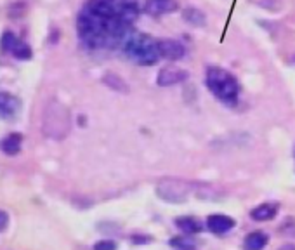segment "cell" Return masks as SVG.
<instances>
[{"mask_svg":"<svg viewBox=\"0 0 295 250\" xmlns=\"http://www.w3.org/2000/svg\"><path fill=\"white\" fill-rule=\"evenodd\" d=\"M70 129V115L68 109L59 103H52L46 111L43 118V132L51 138L61 139L68 134Z\"/></svg>","mask_w":295,"mask_h":250,"instance_id":"277c9868","label":"cell"},{"mask_svg":"<svg viewBox=\"0 0 295 250\" xmlns=\"http://www.w3.org/2000/svg\"><path fill=\"white\" fill-rule=\"evenodd\" d=\"M183 16H184V19L193 26H203L205 25V14L201 11H198V9L189 7L183 12Z\"/></svg>","mask_w":295,"mask_h":250,"instance_id":"2e32d148","label":"cell"},{"mask_svg":"<svg viewBox=\"0 0 295 250\" xmlns=\"http://www.w3.org/2000/svg\"><path fill=\"white\" fill-rule=\"evenodd\" d=\"M207 87L215 98L224 103H235L240 92L236 78L228 70L219 66H210L207 70Z\"/></svg>","mask_w":295,"mask_h":250,"instance_id":"3957f363","label":"cell"},{"mask_svg":"<svg viewBox=\"0 0 295 250\" xmlns=\"http://www.w3.org/2000/svg\"><path fill=\"white\" fill-rule=\"evenodd\" d=\"M158 47H160V56L169 61H177L183 59L186 56V47L177 40L172 38H164V40H158Z\"/></svg>","mask_w":295,"mask_h":250,"instance_id":"8992f818","label":"cell"},{"mask_svg":"<svg viewBox=\"0 0 295 250\" xmlns=\"http://www.w3.org/2000/svg\"><path fill=\"white\" fill-rule=\"evenodd\" d=\"M207 226H209L210 231L214 233H226L230 231L233 226H235V221L228 216H221V214H215V216H210L207 219Z\"/></svg>","mask_w":295,"mask_h":250,"instance_id":"8fae6325","label":"cell"},{"mask_svg":"<svg viewBox=\"0 0 295 250\" xmlns=\"http://www.w3.org/2000/svg\"><path fill=\"white\" fill-rule=\"evenodd\" d=\"M170 245H172V247H177V248H183V250H193L195 242L184 238V236H179V238H174L172 242H170Z\"/></svg>","mask_w":295,"mask_h":250,"instance_id":"e0dca14e","label":"cell"},{"mask_svg":"<svg viewBox=\"0 0 295 250\" xmlns=\"http://www.w3.org/2000/svg\"><path fill=\"white\" fill-rule=\"evenodd\" d=\"M123 51L135 64H141V66L156 64L162 58L158 40L146 33H132L123 43Z\"/></svg>","mask_w":295,"mask_h":250,"instance_id":"7a4b0ae2","label":"cell"},{"mask_svg":"<svg viewBox=\"0 0 295 250\" xmlns=\"http://www.w3.org/2000/svg\"><path fill=\"white\" fill-rule=\"evenodd\" d=\"M21 141H23L21 134H9L7 138L0 143V148H2V151L7 153V155H16V153H19L21 150Z\"/></svg>","mask_w":295,"mask_h":250,"instance_id":"7c38bea8","label":"cell"},{"mask_svg":"<svg viewBox=\"0 0 295 250\" xmlns=\"http://www.w3.org/2000/svg\"><path fill=\"white\" fill-rule=\"evenodd\" d=\"M175 224H177L179 230H183L184 233H188V235H195L201 231V224L193 217H179V219H175Z\"/></svg>","mask_w":295,"mask_h":250,"instance_id":"4fadbf2b","label":"cell"},{"mask_svg":"<svg viewBox=\"0 0 295 250\" xmlns=\"http://www.w3.org/2000/svg\"><path fill=\"white\" fill-rule=\"evenodd\" d=\"M6 222H7L6 214H4V212H0V230H4V226H6Z\"/></svg>","mask_w":295,"mask_h":250,"instance_id":"d6986e66","label":"cell"},{"mask_svg":"<svg viewBox=\"0 0 295 250\" xmlns=\"http://www.w3.org/2000/svg\"><path fill=\"white\" fill-rule=\"evenodd\" d=\"M117 245L115 242H109V240H103V242H98L94 245V250H115Z\"/></svg>","mask_w":295,"mask_h":250,"instance_id":"ac0fdd59","label":"cell"},{"mask_svg":"<svg viewBox=\"0 0 295 250\" xmlns=\"http://www.w3.org/2000/svg\"><path fill=\"white\" fill-rule=\"evenodd\" d=\"M160 186L167 188L165 190H158V193H160V196L164 200H170V201H183L186 200V196H184V184L180 183H175V181H169V183H162Z\"/></svg>","mask_w":295,"mask_h":250,"instance_id":"9c48e42d","label":"cell"},{"mask_svg":"<svg viewBox=\"0 0 295 250\" xmlns=\"http://www.w3.org/2000/svg\"><path fill=\"white\" fill-rule=\"evenodd\" d=\"M188 78V72L180 70L177 66H165L160 70L158 73V85L162 87H170V85H175V83L183 82Z\"/></svg>","mask_w":295,"mask_h":250,"instance_id":"52a82bcc","label":"cell"},{"mask_svg":"<svg viewBox=\"0 0 295 250\" xmlns=\"http://www.w3.org/2000/svg\"><path fill=\"white\" fill-rule=\"evenodd\" d=\"M276 216V207L271 203H264V205H259L252 210V217L255 221H269Z\"/></svg>","mask_w":295,"mask_h":250,"instance_id":"5bb4252c","label":"cell"},{"mask_svg":"<svg viewBox=\"0 0 295 250\" xmlns=\"http://www.w3.org/2000/svg\"><path fill=\"white\" fill-rule=\"evenodd\" d=\"M266 243H267V236L264 233H252L246 236L245 248L246 250H262Z\"/></svg>","mask_w":295,"mask_h":250,"instance_id":"9a60e30c","label":"cell"},{"mask_svg":"<svg viewBox=\"0 0 295 250\" xmlns=\"http://www.w3.org/2000/svg\"><path fill=\"white\" fill-rule=\"evenodd\" d=\"M144 7L149 14L162 16L167 12H174L177 9V0H144Z\"/></svg>","mask_w":295,"mask_h":250,"instance_id":"ba28073f","label":"cell"},{"mask_svg":"<svg viewBox=\"0 0 295 250\" xmlns=\"http://www.w3.org/2000/svg\"><path fill=\"white\" fill-rule=\"evenodd\" d=\"M2 47L6 51H11L17 59H30L32 58V49L21 42L12 32H6L2 37Z\"/></svg>","mask_w":295,"mask_h":250,"instance_id":"5b68a950","label":"cell"},{"mask_svg":"<svg viewBox=\"0 0 295 250\" xmlns=\"http://www.w3.org/2000/svg\"><path fill=\"white\" fill-rule=\"evenodd\" d=\"M19 109V99L7 92H0V115L4 118H12Z\"/></svg>","mask_w":295,"mask_h":250,"instance_id":"30bf717a","label":"cell"},{"mask_svg":"<svg viewBox=\"0 0 295 250\" xmlns=\"http://www.w3.org/2000/svg\"><path fill=\"white\" fill-rule=\"evenodd\" d=\"M139 17L135 0H87L78 14V37L89 49L123 47Z\"/></svg>","mask_w":295,"mask_h":250,"instance_id":"6da1fadb","label":"cell"}]
</instances>
